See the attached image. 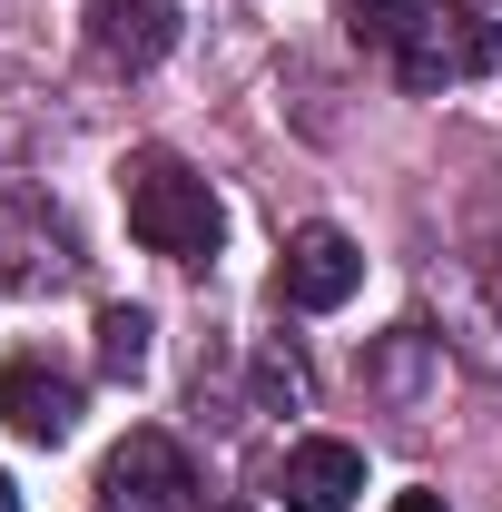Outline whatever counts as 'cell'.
Returning <instances> with one entry per match:
<instances>
[{
	"instance_id": "1",
	"label": "cell",
	"mask_w": 502,
	"mask_h": 512,
	"mask_svg": "<svg viewBox=\"0 0 502 512\" xmlns=\"http://www.w3.org/2000/svg\"><path fill=\"white\" fill-rule=\"evenodd\" d=\"M345 20H355L365 50L394 60L404 89H443V79H473V69L502 60V20L473 0H355Z\"/></svg>"
},
{
	"instance_id": "2",
	"label": "cell",
	"mask_w": 502,
	"mask_h": 512,
	"mask_svg": "<svg viewBox=\"0 0 502 512\" xmlns=\"http://www.w3.org/2000/svg\"><path fill=\"white\" fill-rule=\"evenodd\" d=\"M119 197H128V237H138V247H158V256H178V266L217 256V237H227L217 188L197 178L188 158H168V148H128Z\"/></svg>"
},
{
	"instance_id": "3",
	"label": "cell",
	"mask_w": 502,
	"mask_h": 512,
	"mask_svg": "<svg viewBox=\"0 0 502 512\" xmlns=\"http://www.w3.org/2000/svg\"><path fill=\"white\" fill-rule=\"evenodd\" d=\"M188 493H197V473H188V453L168 444V434H128L99 463V503L109 512H188Z\"/></svg>"
},
{
	"instance_id": "4",
	"label": "cell",
	"mask_w": 502,
	"mask_h": 512,
	"mask_svg": "<svg viewBox=\"0 0 502 512\" xmlns=\"http://www.w3.org/2000/svg\"><path fill=\"white\" fill-rule=\"evenodd\" d=\"M0 424L20 444H69L79 434V375L50 365V355H10L0 365Z\"/></svg>"
},
{
	"instance_id": "5",
	"label": "cell",
	"mask_w": 502,
	"mask_h": 512,
	"mask_svg": "<svg viewBox=\"0 0 502 512\" xmlns=\"http://www.w3.org/2000/svg\"><path fill=\"white\" fill-rule=\"evenodd\" d=\"M276 286H286V306H306V316H325V306H345L355 286H365V247L345 237V227H296L286 237V266H276Z\"/></svg>"
},
{
	"instance_id": "6",
	"label": "cell",
	"mask_w": 502,
	"mask_h": 512,
	"mask_svg": "<svg viewBox=\"0 0 502 512\" xmlns=\"http://www.w3.org/2000/svg\"><path fill=\"white\" fill-rule=\"evenodd\" d=\"M89 50L109 69H158L178 50V0H89Z\"/></svg>"
},
{
	"instance_id": "7",
	"label": "cell",
	"mask_w": 502,
	"mask_h": 512,
	"mask_svg": "<svg viewBox=\"0 0 502 512\" xmlns=\"http://www.w3.org/2000/svg\"><path fill=\"white\" fill-rule=\"evenodd\" d=\"M276 493H286V512H345L365 493V453L335 444V434H315V444H296L276 463Z\"/></svg>"
},
{
	"instance_id": "8",
	"label": "cell",
	"mask_w": 502,
	"mask_h": 512,
	"mask_svg": "<svg viewBox=\"0 0 502 512\" xmlns=\"http://www.w3.org/2000/svg\"><path fill=\"white\" fill-rule=\"evenodd\" d=\"M148 306H99V375L109 384H138L148 375Z\"/></svg>"
},
{
	"instance_id": "9",
	"label": "cell",
	"mask_w": 502,
	"mask_h": 512,
	"mask_svg": "<svg viewBox=\"0 0 502 512\" xmlns=\"http://www.w3.org/2000/svg\"><path fill=\"white\" fill-rule=\"evenodd\" d=\"M256 404H266V414H306V355H296L286 335L256 345Z\"/></svg>"
},
{
	"instance_id": "10",
	"label": "cell",
	"mask_w": 502,
	"mask_h": 512,
	"mask_svg": "<svg viewBox=\"0 0 502 512\" xmlns=\"http://www.w3.org/2000/svg\"><path fill=\"white\" fill-rule=\"evenodd\" d=\"M384 512H443V493H394Z\"/></svg>"
},
{
	"instance_id": "11",
	"label": "cell",
	"mask_w": 502,
	"mask_h": 512,
	"mask_svg": "<svg viewBox=\"0 0 502 512\" xmlns=\"http://www.w3.org/2000/svg\"><path fill=\"white\" fill-rule=\"evenodd\" d=\"M0 512H20V483H10V473H0Z\"/></svg>"
}]
</instances>
